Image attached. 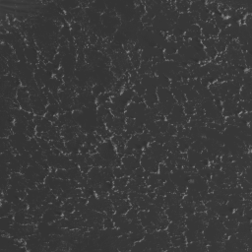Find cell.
Returning a JSON list of instances; mask_svg holds the SVG:
<instances>
[{"label":"cell","instance_id":"1","mask_svg":"<svg viewBox=\"0 0 252 252\" xmlns=\"http://www.w3.org/2000/svg\"><path fill=\"white\" fill-rule=\"evenodd\" d=\"M189 7H190V2H187V1H177L175 3L176 11H177L179 14L180 13L182 14V13L188 12Z\"/></svg>","mask_w":252,"mask_h":252},{"label":"cell","instance_id":"2","mask_svg":"<svg viewBox=\"0 0 252 252\" xmlns=\"http://www.w3.org/2000/svg\"><path fill=\"white\" fill-rule=\"evenodd\" d=\"M138 212H139V209L138 208H134V207H131L129 210L126 212L125 214V217L128 221H132L136 218H138Z\"/></svg>","mask_w":252,"mask_h":252},{"label":"cell","instance_id":"8","mask_svg":"<svg viewBox=\"0 0 252 252\" xmlns=\"http://www.w3.org/2000/svg\"><path fill=\"white\" fill-rule=\"evenodd\" d=\"M131 103H134V104H142V103H145L144 101V98L142 96H139V95H137L135 94L134 97L132 98L131 100Z\"/></svg>","mask_w":252,"mask_h":252},{"label":"cell","instance_id":"7","mask_svg":"<svg viewBox=\"0 0 252 252\" xmlns=\"http://www.w3.org/2000/svg\"><path fill=\"white\" fill-rule=\"evenodd\" d=\"M113 175L115 178H120L124 176V171L120 166H114L113 167Z\"/></svg>","mask_w":252,"mask_h":252},{"label":"cell","instance_id":"9","mask_svg":"<svg viewBox=\"0 0 252 252\" xmlns=\"http://www.w3.org/2000/svg\"><path fill=\"white\" fill-rule=\"evenodd\" d=\"M166 133L170 134V136H175L176 133H177V128H176V125H171V124H170L169 129H167Z\"/></svg>","mask_w":252,"mask_h":252},{"label":"cell","instance_id":"6","mask_svg":"<svg viewBox=\"0 0 252 252\" xmlns=\"http://www.w3.org/2000/svg\"><path fill=\"white\" fill-rule=\"evenodd\" d=\"M103 225H104V228H107V229L115 228V225H114V222L111 218H105L103 221Z\"/></svg>","mask_w":252,"mask_h":252},{"label":"cell","instance_id":"4","mask_svg":"<svg viewBox=\"0 0 252 252\" xmlns=\"http://www.w3.org/2000/svg\"><path fill=\"white\" fill-rule=\"evenodd\" d=\"M132 89L134 90L135 94L139 95V96H142V97H143V96L146 94V89H145V87H144L141 83L134 85L133 87H132Z\"/></svg>","mask_w":252,"mask_h":252},{"label":"cell","instance_id":"10","mask_svg":"<svg viewBox=\"0 0 252 252\" xmlns=\"http://www.w3.org/2000/svg\"><path fill=\"white\" fill-rule=\"evenodd\" d=\"M98 36H97L96 34H91V36L89 37V42L92 46H95L97 45V42H98Z\"/></svg>","mask_w":252,"mask_h":252},{"label":"cell","instance_id":"3","mask_svg":"<svg viewBox=\"0 0 252 252\" xmlns=\"http://www.w3.org/2000/svg\"><path fill=\"white\" fill-rule=\"evenodd\" d=\"M159 78V83H160V88H170V79L166 77V75H160L158 76Z\"/></svg>","mask_w":252,"mask_h":252},{"label":"cell","instance_id":"5","mask_svg":"<svg viewBox=\"0 0 252 252\" xmlns=\"http://www.w3.org/2000/svg\"><path fill=\"white\" fill-rule=\"evenodd\" d=\"M205 52L208 56L209 59H215L217 56H218V52H217L215 47H209V48H205Z\"/></svg>","mask_w":252,"mask_h":252}]
</instances>
